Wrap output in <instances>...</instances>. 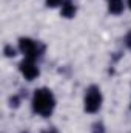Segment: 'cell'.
I'll use <instances>...</instances> for the list:
<instances>
[{
  "mask_svg": "<svg viewBox=\"0 0 131 133\" xmlns=\"http://www.w3.org/2000/svg\"><path fill=\"white\" fill-rule=\"evenodd\" d=\"M60 3H63V0H46V6L48 8H56Z\"/></svg>",
  "mask_w": 131,
  "mask_h": 133,
  "instance_id": "cell-9",
  "label": "cell"
},
{
  "mask_svg": "<svg viewBox=\"0 0 131 133\" xmlns=\"http://www.w3.org/2000/svg\"><path fill=\"white\" fill-rule=\"evenodd\" d=\"M45 133H57V132H54V130H49V132H45Z\"/></svg>",
  "mask_w": 131,
  "mask_h": 133,
  "instance_id": "cell-12",
  "label": "cell"
},
{
  "mask_svg": "<svg viewBox=\"0 0 131 133\" xmlns=\"http://www.w3.org/2000/svg\"><path fill=\"white\" fill-rule=\"evenodd\" d=\"M19 68H20V73L25 76V79H28V81H33V79H35L37 76H39V68L35 66V64H34V61H30V59H26V61H23V62H20V65H19Z\"/></svg>",
  "mask_w": 131,
  "mask_h": 133,
  "instance_id": "cell-4",
  "label": "cell"
},
{
  "mask_svg": "<svg viewBox=\"0 0 131 133\" xmlns=\"http://www.w3.org/2000/svg\"><path fill=\"white\" fill-rule=\"evenodd\" d=\"M108 9L111 14H120L123 11V0H108Z\"/></svg>",
  "mask_w": 131,
  "mask_h": 133,
  "instance_id": "cell-6",
  "label": "cell"
},
{
  "mask_svg": "<svg viewBox=\"0 0 131 133\" xmlns=\"http://www.w3.org/2000/svg\"><path fill=\"white\" fill-rule=\"evenodd\" d=\"M125 45H127L128 50H131V31H128L127 36H125Z\"/></svg>",
  "mask_w": 131,
  "mask_h": 133,
  "instance_id": "cell-10",
  "label": "cell"
},
{
  "mask_svg": "<svg viewBox=\"0 0 131 133\" xmlns=\"http://www.w3.org/2000/svg\"><path fill=\"white\" fill-rule=\"evenodd\" d=\"M102 105V93L97 85H91L85 95V111L96 113Z\"/></svg>",
  "mask_w": 131,
  "mask_h": 133,
  "instance_id": "cell-2",
  "label": "cell"
},
{
  "mask_svg": "<svg viewBox=\"0 0 131 133\" xmlns=\"http://www.w3.org/2000/svg\"><path fill=\"white\" fill-rule=\"evenodd\" d=\"M56 105V99L54 95L48 90V88H39L34 91L33 96V110L40 115V116H49L54 110Z\"/></svg>",
  "mask_w": 131,
  "mask_h": 133,
  "instance_id": "cell-1",
  "label": "cell"
},
{
  "mask_svg": "<svg viewBox=\"0 0 131 133\" xmlns=\"http://www.w3.org/2000/svg\"><path fill=\"white\" fill-rule=\"evenodd\" d=\"M60 14H62L63 17H66V19L74 17V14H76V5H74V2H72V0H63Z\"/></svg>",
  "mask_w": 131,
  "mask_h": 133,
  "instance_id": "cell-5",
  "label": "cell"
},
{
  "mask_svg": "<svg viewBox=\"0 0 131 133\" xmlns=\"http://www.w3.org/2000/svg\"><path fill=\"white\" fill-rule=\"evenodd\" d=\"M11 105H14V107H17V105H19V96L11 98Z\"/></svg>",
  "mask_w": 131,
  "mask_h": 133,
  "instance_id": "cell-11",
  "label": "cell"
},
{
  "mask_svg": "<svg viewBox=\"0 0 131 133\" xmlns=\"http://www.w3.org/2000/svg\"><path fill=\"white\" fill-rule=\"evenodd\" d=\"M128 6H130V9H131V0H128Z\"/></svg>",
  "mask_w": 131,
  "mask_h": 133,
  "instance_id": "cell-13",
  "label": "cell"
},
{
  "mask_svg": "<svg viewBox=\"0 0 131 133\" xmlns=\"http://www.w3.org/2000/svg\"><path fill=\"white\" fill-rule=\"evenodd\" d=\"M19 46H20V51L25 54V57L30 59V61H35V59L40 56L39 45H37L34 40H31L30 37H20Z\"/></svg>",
  "mask_w": 131,
  "mask_h": 133,
  "instance_id": "cell-3",
  "label": "cell"
},
{
  "mask_svg": "<svg viewBox=\"0 0 131 133\" xmlns=\"http://www.w3.org/2000/svg\"><path fill=\"white\" fill-rule=\"evenodd\" d=\"M3 53H5V56H6V57H14V56H16V50H14L11 45H5Z\"/></svg>",
  "mask_w": 131,
  "mask_h": 133,
  "instance_id": "cell-7",
  "label": "cell"
},
{
  "mask_svg": "<svg viewBox=\"0 0 131 133\" xmlns=\"http://www.w3.org/2000/svg\"><path fill=\"white\" fill-rule=\"evenodd\" d=\"M93 133H105V127L102 122H96L93 125Z\"/></svg>",
  "mask_w": 131,
  "mask_h": 133,
  "instance_id": "cell-8",
  "label": "cell"
}]
</instances>
